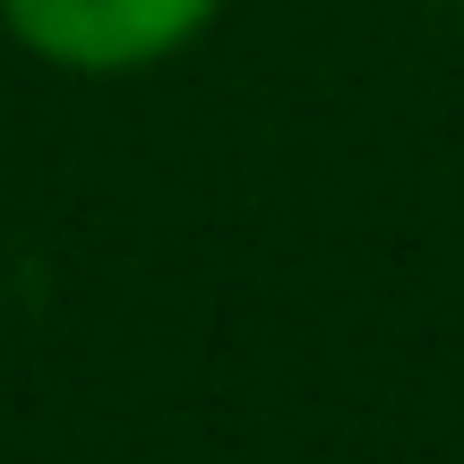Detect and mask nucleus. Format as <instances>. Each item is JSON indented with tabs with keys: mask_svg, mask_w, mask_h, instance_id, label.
Wrapping results in <instances>:
<instances>
[{
	"mask_svg": "<svg viewBox=\"0 0 464 464\" xmlns=\"http://www.w3.org/2000/svg\"><path fill=\"white\" fill-rule=\"evenodd\" d=\"M224 0H0V26L26 61L61 78H138L207 44Z\"/></svg>",
	"mask_w": 464,
	"mask_h": 464,
	"instance_id": "obj_1",
	"label": "nucleus"
}]
</instances>
